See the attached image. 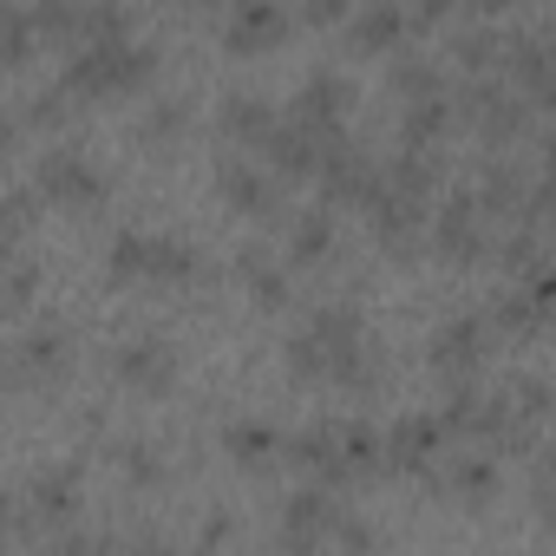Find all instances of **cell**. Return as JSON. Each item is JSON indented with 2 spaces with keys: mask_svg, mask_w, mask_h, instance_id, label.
<instances>
[{
  "mask_svg": "<svg viewBox=\"0 0 556 556\" xmlns=\"http://www.w3.org/2000/svg\"><path fill=\"white\" fill-rule=\"evenodd\" d=\"M374 543H380V530H374L367 517H354V510L334 517V549H341V556H367Z\"/></svg>",
  "mask_w": 556,
  "mask_h": 556,
  "instance_id": "43",
  "label": "cell"
},
{
  "mask_svg": "<svg viewBox=\"0 0 556 556\" xmlns=\"http://www.w3.org/2000/svg\"><path fill=\"white\" fill-rule=\"evenodd\" d=\"M229 523H236L229 510H210V517H203V543H197V549H223V543H229Z\"/></svg>",
  "mask_w": 556,
  "mask_h": 556,
  "instance_id": "45",
  "label": "cell"
},
{
  "mask_svg": "<svg viewBox=\"0 0 556 556\" xmlns=\"http://www.w3.org/2000/svg\"><path fill=\"white\" fill-rule=\"evenodd\" d=\"M367 223H374V242H380L387 255H413L419 236H426V203L406 197V190H393V184L380 177L374 197H367Z\"/></svg>",
  "mask_w": 556,
  "mask_h": 556,
  "instance_id": "16",
  "label": "cell"
},
{
  "mask_svg": "<svg viewBox=\"0 0 556 556\" xmlns=\"http://www.w3.org/2000/svg\"><path fill=\"white\" fill-rule=\"evenodd\" d=\"M0 380H8V348H0Z\"/></svg>",
  "mask_w": 556,
  "mask_h": 556,
  "instance_id": "49",
  "label": "cell"
},
{
  "mask_svg": "<svg viewBox=\"0 0 556 556\" xmlns=\"http://www.w3.org/2000/svg\"><path fill=\"white\" fill-rule=\"evenodd\" d=\"M14 144H21V118L0 112V157H14Z\"/></svg>",
  "mask_w": 556,
  "mask_h": 556,
  "instance_id": "47",
  "label": "cell"
},
{
  "mask_svg": "<svg viewBox=\"0 0 556 556\" xmlns=\"http://www.w3.org/2000/svg\"><path fill=\"white\" fill-rule=\"evenodd\" d=\"M131 556H184V549H177V543H164V536H138V543H131Z\"/></svg>",
  "mask_w": 556,
  "mask_h": 556,
  "instance_id": "48",
  "label": "cell"
},
{
  "mask_svg": "<svg viewBox=\"0 0 556 556\" xmlns=\"http://www.w3.org/2000/svg\"><path fill=\"white\" fill-rule=\"evenodd\" d=\"M406 34H413V14L393 8V0H374V8L348 14V40H354L361 53H400Z\"/></svg>",
  "mask_w": 556,
  "mask_h": 556,
  "instance_id": "26",
  "label": "cell"
},
{
  "mask_svg": "<svg viewBox=\"0 0 556 556\" xmlns=\"http://www.w3.org/2000/svg\"><path fill=\"white\" fill-rule=\"evenodd\" d=\"M14 530H21V497H14L8 484H0V549L14 543Z\"/></svg>",
  "mask_w": 556,
  "mask_h": 556,
  "instance_id": "44",
  "label": "cell"
},
{
  "mask_svg": "<svg viewBox=\"0 0 556 556\" xmlns=\"http://www.w3.org/2000/svg\"><path fill=\"white\" fill-rule=\"evenodd\" d=\"M203 275V249L177 229H151L144 236V282H197Z\"/></svg>",
  "mask_w": 556,
  "mask_h": 556,
  "instance_id": "25",
  "label": "cell"
},
{
  "mask_svg": "<svg viewBox=\"0 0 556 556\" xmlns=\"http://www.w3.org/2000/svg\"><path fill=\"white\" fill-rule=\"evenodd\" d=\"M380 177H387L393 190H406V197H419V203H426V197L439 190L445 164H439V151H406V144H400V157H393V164H387Z\"/></svg>",
  "mask_w": 556,
  "mask_h": 556,
  "instance_id": "33",
  "label": "cell"
},
{
  "mask_svg": "<svg viewBox=\"0 0 556 556\" xmlns=\"http://www.w3.org/2000/svg\"><path fill=\"white\" fill-rule=\"evenodd\" d=\"M112 458H118V471H125V484H138V491H151V484H164V452H157L151 439H118V445H112Z\"/></svg>",
  "mask_w": 556,
  "mask_h": 556,
  "instance_id": "37",
  "label": "cell"
},
{
  "mask_svg": "<svg viewBox=\"0 0 556 556\" xmlns=\"http://www.w3.org/2000/svg\"><path fill=\"white\" fill-rule=\"evenodd\" d=\"M79 465H47V471H34V484H27V504H21V523L27 530H66L73 517H79Z\"/></svg>",
  "mask_w": 556,
  "mask_h": 556,
  "instance_id": "18",
  "label": "cell"
},
{
  "mask_svg": "<svg viewBox=\"0 0 556 556\" xmlns=\"http://www.w3.org/2000/svg\"><path fill=\"white\" fill-rule=\"evenodd\" d=\"M223 452H229L242 471H268L275 458H282V432H275L268 419H229V426H223Z\"/></svg>",
  "mask_w": 556,
  "mask_h": 556,
  "instance_id": "28",
  "label": "cell"
},
{
  "mask_svg": "<svg viewBox=\"0 0 556 556\" xmlns=\"http://www.w3.org/2000/svg\"><path fill=\"white\" fill-rule=\"evenodd\" d=\"M452 60H458L471 79H491L497 60H504V27H484V21L458 27V34H452Z\"/></svg>",
  "mask_w": 556,
  "mask_h": 556,
  "instance_id": "32",
  "label": "cell"
},
{
  "mask_svg": "<svg viewBox=\"0 0 556 556\" xmlns=\"http://www.w3.org/2000/svg\"><path fill=\"white\" fill-rule=\"evenodd\" d=\"M315 177H321V210H341V203H361V210H367V197H374V184H380V164H374L354 138H334V144L321 151Z\"/></svg>",
  "mask_w": 556,
  "mask_h": 556,
  "instance_id": "13",
  "label": "cell"
},
{
  "mask_svg": "<svg viewBox=\"0 0 556 556\" xmlns=\"http://www.w3.org/2000/svg\"><path fill=\"white\" fill-rule=\"evenodd\" d=\"M27 223H34V190H0V262L21 255Z\"/></svg>",
  "mask_w": 556,
  "mask_h": 556,
  "instance_id": "39",
  "label": "cell"
},
{
  "mask_svg": "<svg viewBox=\"0 0 556 556\" xmlns=\"http://www.w3.org/2000/svg\"><path fill=\"white\" fill-rule=\"evenodd\" d=\"M21 105H27L21 118H27V125H47V131H60V125L73 118V99H66V86H60V79H53V86H40V92H34V99H21Z\"/></svg>",
  "mask_w": 556,
  "mask_h": 556,
  "instance_id": "41",
  "label": "cell"
},
{
  "mask_svg": "<svg viewBox=\"0 0 556 556\" xmlns=\"http://www.w3.org/2000/svg\"><path fill=\"white\" fill-rule=\"evenodd\" d=\"M471 203L484 210V223L497 216V223H510V229H543V216H549L543 177H536L530 164H517V157H491L484 177H478V190H471Z\"/></svg>",
  "mask_w": 556,
  "mask_h": 556,
  "instance_id": "5",
  "label": "cell"
},
{
  "mask_svg": "<svg viewBox=\"0 0 556 556\" xmlns=\"http://www.w3.org/2000/svg\"><path fill=\"white\" fill-rule=\"evenodd\" d=\"M34 295H40V262H27V255L0 262V302H8V308H27Z\"/></svg>",
  "mask_w": 556,
  "mask_h": 556,
  "instance_id": "40",
  "label": "cell"
},
{
  "mask_svg": "<svg viewBox=\"0 0 556 556\" xmlns=\"http://www.w3.org/2000/svg\"><path fill=\"white\" fill-rule=\"evenodd\" d=\"M34 197H47V203H60V210H99L105 203V190H112V177H105V164L92 157V151H79V144H53V151H40V164H34V184H27Z\"/></svg>",
  "mask_w": 556,
  "mask_h": 556,
  "instance_id": "6",
  "label": "cell"
},
{
  "mask_svg": "<svg viewBox=\"0 0 556 556\" xmlns=\"http://www.w3.org/2000/svg\"><path fill=\"white\" fill-rule=\"evenodd\" d=\"M445 131H452V92L400 105V144H406V151H439Z\"/></svg>",
  "mask_w": 556,
  "mask_h": 556,
  "instance_id": "29",
  "label": "cell"
},
{
  "mask_svg": "<svg viewBox=\"0 0 556 556\" xmlns=\"http://www.w3.org/2000/svg\"><path fill=\"white\" fill-rule=\"evenodd\" d=\"M289 14L282 8H268V0H249V8H229L223 14V40H229V53H262V47H275V40H289Z\"/></svg>",
  "mask_w": 556,
  "mask_h": 556,
  "instance_id": "24",
  "label": "cell"
},
{
  "mask_svg": "<svg viewBox=\"0 0 556 556\" xmlns=\"http://www.w3.org/2000/svg\"><path fill=\"white\" fill-rule=\"evenodd\" d=\"M497 79H504L523 105H543V99H549V34H543V27H504Z\"/></svg>",
  "mask_w": 556,
  "mask_h": 556,
  "instance_id": "12",
  "label": "cell"
},
{
  "mask_svg": "<svg viewBox=\"0 0 556 556\" xmlns=\"http://www.w3.org/2000/svg\"><path fill=\"white\" fill-rule=\"evenodd\" d=\"M354 79L348 73H334V66H315L308 79H302V92H295V125L302 131H315L321 144H334V138H348V112H354Z\"/></svg>",
  "mask_w": 556,
  "mask_h": 556,
  "instance_id": "10",
  "label": "cell"
},
{
  "mask_svg": "<svg viewBox=\"0 0 556 556\" xmlns=\"http://www.w3.org/2000/svg\"><path fill=\"white\" fill-rule=\"evenodd\" d=\"M236 282H242V289H249V302H255V308H268V315H275V308H289V295H295L289 262H275L262 242H249V249L236 255Z\"/></svg>",
  "mask_w": 556,
  "mask_h": 556,
  "instance_id": "23",
  "label": "cell"
},
{
  "mask_svg": "<svg viewBox=\"0 0 556 556\" xmlns=\"http://www.w3.org/2000/svg\"><path fill=\"white\" fill-rule=\"evenodd\" d=\"M484 361H491V328H484V315H471V308L445 315V321L432 328V341H426V367H432L445 387H471Z\"/></svg>",
  "mask_w": 556,
  "mask_h": 556,
  "instance_id": "8",
  "label": "cell"
},
{
  "mask_svg": "<svg viewBox=\"0 0 556 556\" xmlns=\"http://www.w3.org/2000/svg\"><path fill=\"white\" fill-rule=\"evenodd\" d=\"M439 452H445V432H439V419L432 413H400L387 432H380V471H432L439 465Z\"/></svg>",
  "mask_w": 556,
  "mask_h": 556,
  "instance_id": "17",
  "label": "cell"
},
{
  "mask_svg": "<svg viewBox=\"0 0 556 556\" xmlns=\"http://www.w3.org/2000/svg\"><path fill=\"white\" fill-rule=\"evenodd\" d=\"M66 374H73V334L60 321H34L8 348V380L14 387H60Z\"/></svg>",
  "mask_w": 556,
  "mask_h": 556,
  "instance_id": "11",
  "label": "cell"
},
{
  "mask_svg": "<svg viewBox=\"0 0 556 556\" xmlns=\"http://www.w3.org/2000/svg\"><path fill=\"white\" fill-rule=\"evenodd\" d=\"M216 131H223V144L236 151H262L268 144V131H275V105L262 99V92H223L216 99Z\"/></svg>",
  "mask_w": 556,
  "mask_h": 556,
  "instance_id": "21",
  "label": "cell"
},
{
  "mask_svg": "<svg viewBox=\"0 0 556 556\" xmlns=\"http://www.w3.org/2000/svg\"><path fill=\"white\" fill-rule=\"evenodd\" d=\"M34 47H40L34 8H14V0H0V66H27Z\"/></svg>",
  "mask_w": 556,
  "mask_h": 556,
  "instance_id": "34",
  "label": "cell"
},
{
  "mask_svg": "<svg viewBox=\"0 0 556 556\" xmlns=\"http://www.w3.org/2000/svg\"><path fill=\"white\" fill-rule=\"evenodd\" d=\"M190 131V105L184 99H151L138 112V144H177Z\"/></svg>",
  "mask_w": 556,
  "mask_h": 556,
  "instance_id": "35",
  "label": "cell"
},
{
  "mask_svg": "<svg viewBox=\"0 0 556 556\" xmlns=\"http://www.w3.org/2000/svg\"><path fill=\"white\" fill-rule=\"evenodd\" d=\"M216 190H223L229 210H242V216H255V223H275V216H282V184H275L255 157H242V151L216 157Z\"/></svg>",
  "mask_w": 556,
  "mask_h": 556,
  "instance_id": "15",
  "label": "cell"
},
{
  "mask_svg": "<svg viewBox=\"0 0 556 556\" xmlns=\"http://www.w3.org/2000/svg\"><path fill=\"white\" fill-rule=\"evenodd\" d=\"M53 556H118V543H112V530H92V523H66V530L53 536Z\"/></svg>",
  "mask_w": 556,
  "mask_h": 556,
  "instance_id": "42",
  "label": "cell"
},
{
  "mask_svg": "<svg viewBox=\"0 0 556 556\" xmlns=\"http://www.w3.org/2000/svg\"><path fill=\"white\" fill-rule=\"evenodd\" d=\"M151 73H157V47H151V40H138V34H112V40H86V47H73V60H66V73H60V86H66V99H73V105H86V99L138 92Z\"/></svg>",
  "mask_w": 556,
  "mask_h": 556,
  "instance_id": "3",
  "label": "cell"
},
{
  "mask_svg": "<svg viewBox=\"0 0 556 556\" xmlns=\"http://www.w3.org/2000/svg\"><path fill=\"white\" fill-rule=\"evenodd\" d=\"M497 393H504V406H510L523 426L543 432V419H549V380H543V374H510Z\"/></svg>",
  "mask_w": 556,
  "mask_h": 556,
  "instance_id": "36",
  "label": "cell"
},
{
  "mask_svg": "<svg viewBox=\"0 0 556 556\" xmlns=\"http://www.w3.org/2000/svg\"><path fill=\"white\" fill-rule=\"evenodd\" d=\"M282 458L302 465L321 491H341L380 471V432L367 419H315L302 432H282Z\"/></svg>",
  "mask_w": 556,
  "mask_h": 556,
  "instance_id": "1",
  "label": "cell"
},
{
  "mask_svg": "<svg viewBox=\"0 0 556 556\" xmlns=\"http://www.w3.org/2000/svg\"><path fill=\"white\" fill-rule=\"evenodd\" d=\"M497 262H504V275H517L523 289L549 282V255H543V229H504V242H497Z\"/></svg>",
  "mask_w": 556,
  "mask_h": 556,
  "instance_id": "31",
  "label": "cell"
},
{
  "mask_svg": "<svg viewBox=\"0 0 556 556\" xmlns=\"http://www.w3.org/2000/svg\"><path fill=\"white\" fill-rule=\"evenodd\" d=\"M334 517H341L334 491L295 484L282 497V517H275V549H282V556H328L334 549Z\"/></svg>",
  "mask_w": 556,
  "mask_h": 556,
  "instance_id": "7",
  "label": "cell"
},
{
  "mask_svg": "<svg viewBox=\"0 0 556 556\" xmlns=\"http://www.w3.org/2000/svg\"><path fill=\"white\" fill-rule=\"evenodd\" d=\"M432 484H439V497H452V504H491L497 484H504V471H497L491 452H458V458L432 465Z\"/></svg>",
  "mask_w": 556,
  "mask_h": 556,
  "instance_id": "20",
  "label": "cell"
},
{
  "mask_svg": "<svg viewBox=\"0 0 556 556\" xmlns=\"http://www.w3.org/2000/svg\"><path fill=\"white\" fill-rule=\"evenodd\" d=\"M432 216V249H439V262H452V268H478L484 255H491V223H484V210L471 203V190H452L439 210H426Z\"/></svg>",
  "mask_w": 556,
  "mask_h": 556,
  "instance_id": "9",
  "label": "cell"
},
{
  "mask_svg": "<svg viewBox=\"0 0 556 556\" xmlns=\"http://www.w3.org/2000/svg\"><path fill=\"white\" fill-rule=\"evenodd\" d=\"M387 86H393V99H400V105H413V99H439V92H452V86H445V66H439L432 53H400V60L387 66Z\"/></svg>",
  "mask_w": 556,
  "mask_h": 556,
  "instance_id": "30",
  "label": "cell"
},
{
  "mask_svg": "<svg viewBox=\"0 0 556 556\" xmlns=\"http://www.w3.org/2000/svg\"><path fill=\"white\" fill-rule=\"evenodd\" d=\"M112 374H118V387H131L144 400H164L177 387V348L164 334H131V341H118Z\"/></svg>",
  "mask_w": 556,
  "mask_h": 556,
  "instance_id": "14",
  "label": "cell"
},
{
  "mask_svg": "<svg viewBox=\"0 0 556 556\" xmlns=\"http://www.w3.org/2000/svg\"><path fill=\"white\" fill-rule=\"evenodd\" d=\"M452 125H471L491 151H510L517 138L536 131V105H523V99L491 73V79H465V86L452 92Z\"/></svg>",
  "mask_w": 556,
  "mask_h": 556,
  "instance_id": "4",
  "label": "cell"
},
{
  "mask_svg": "<svg viewBox=\"0 0 556 556\" xmlns=\"http://www.w3.org/2000/svg\"><path fill=\"white\" fill-rule=\"evenodd\" d=\"M262 151H268V164H262V170L282 184V177H315V164H321V151H328V144H321L315 131H302L295 118H275V131H268V144H262Z\"/></svg>",
  "mask_w": 556,
  "mask_h": 556,
  "instance_id": "22",
  "label": "cell"
},
{
  "mask_svg": "<svg viewBox=\"0 0 556 556\" xmlns=\"http://www.w3.org/2000/svg\"><path fill=\"white\" fill-rule=\"evenodd\" d=\"M530 504H536V510H549V458H536V465H530Z\"/></svg>",
  "mask_w": 556,
  "mask_h": 556,
  "instance_id": "46",
  "label": "cell"
},
{
  "mask_svg": "<svg viewBox=\"0 0 556 556\" xmlns=\"http://www.w3.org/2000/svg\"><path fill=\"white\" fill-rule=\"evenodd\" d=\"M491 321V334H504V341H536L543 328H549V282H536V289H497L491 295V308H484Z\"/></svg>",
  "mask_w": 556,
  "mask_h": 556,
  "instance_id": "19",
  "label": "cell"
},
{
  "mask_svg": "<svg viewBox=\"0 0 556 556\" xmlns=\"http://www.w3.org/2000/svg\"><path fill=\"white\" fill-rule=\"evenodd\" d=\"M334 242H341L334 210L308 203V210H295V216H289V262H295V268H321V262L334 255Z\"/></svg>",
  "mask_w": 556,
  "mask_h": 556,
  "instance_id": "27",
  "label": "cell"
},
{
  "mask_svg": "<svg viewBox=\"0 0 556 556\" xmlns=\"http://www.w3.org/2000/svg\"><path fill=\"white\" fill-rule=\"evenodd\" d=\"M144 236H151V229H138V223H125V229L112 236V249H105L112 282H144Z\"/></svg>",
  "mask_w": 556,
  "mask_h": 556,
  "instance_id": "38",
  "label": "cell"
},
{
  "mask_svg": "<svg viewBox=\"0 0 556 556\" xmlns=\"http://www.w3.org/2000/svg\"><path fill=\"white\" fill-rule=\"evenodd\" d=\"M302 334H308V348H315V361H321V380H334V387H348V393H380L387 354H380V341L367 334L361 308L328 302V308L308 315Z\"/></svg>",
  "mask_w": 556,
  "mask_h": 556,
  "instance_id": "2",
  "label": "cell"
}]
</instances>
